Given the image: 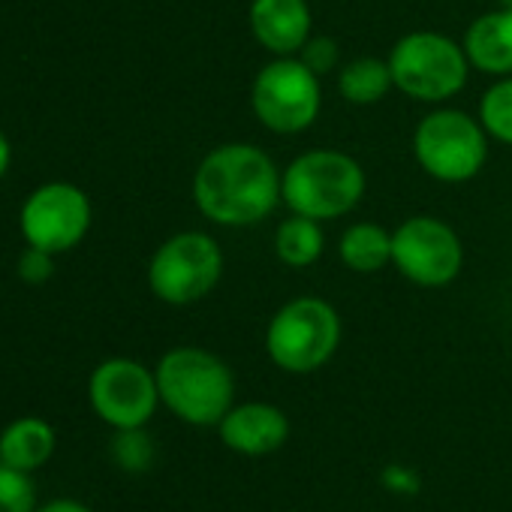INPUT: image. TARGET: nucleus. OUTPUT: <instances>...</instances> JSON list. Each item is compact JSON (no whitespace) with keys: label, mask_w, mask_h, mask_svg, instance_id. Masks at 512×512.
Returning <instances> with one entry per match:
<instances>
[{"label":"nucleus","mask_w":512,"mask_h":512,"mask_svg":"<svg viewBox=\"0 0 512 512\" xmlns=\"http://www.w3.org/2000/svg\"><path fill=\"white\" fill-rule=\"evenodd\" d=\"M326 250V235L320 220L305 217V214H293L287 220H281V226L275 229V253L278 260L290 269H308L314 266Z\"/></svg>","instance_id":"18"},{"label":"nucleus","mask_w":512,"mask_h":512,"mask_svg":"<svg viewBox=\"0 0 512 512\" xmlns=\"http://www.w3.org/2000/svg\"><path fill=\"white\" fill-rule=\"evenodd\" d=\"M461 46L470 67L488 76H512V10L497 7L473 19Z\"/></svg>","instance_id":"14"},{"label":"nucleus","mask_w":512,"mask_h":512,"mask_svg":"<svg viewBox=\"0 0 512 512\" xmlns=\"http://www.w3.org/2000/svg\"><path fill=\"white\" fill-rule=\"evenodd\" d=\"M247 22L253 40L275 58L299 55L314 37V13L308 0H250Z\"/></svg>","instance_id":"12"},{"label":"nucleus","mask_w":512,"mask_h":512,"mask_svg":"<svg viewBox=\"0 0 512 512\" xmlns=\"http://www.w3.org/2000/svg\"><path fill=\"white\" fill-rule=\"evenodd\" d=\"M37 485L28 470L0 461V512H37Z\"/></svg>","instance_id":"20"},{"label":"nucleus","mask_w":512,"mask_h":512,"mask_svg":"<svg viewBox=\"0 0 512 512\" xmlns=\"http://www.w3.org/2000/svg\"><path fill=\"white\" fill-rule=\"evenodd\" d=\"M392 82L401 94L419 103L452 100L470 76V61L464 46L437 31L404 34L389 52Z\"/></svg>","instance_id":"4"},{"label":"nucleus","mask_w":512,"mask_h":512,"mask_svg":"<svg viewBox=\"0 0 512 512\" xmlns=\"http://www.w3.org/2000/svg\"><path fill=\"white\" fill-rule=\"evenodd\" d=\"M413 157L434 181L464 184L488 160V133L461 109H434L413 130Z\"/></svg>","instance_id":"5"},{"label":"nucleus","mask_w":512,"mask_h":512,"mask_svg":"<svg viewBox=\"0 0 512 512\" xmlns=\"http://www.w3.org/2000/svg\"><path fill=\"white\" fill-rule=\"evenodd\" d=\"M193 202L217 226H256L281 202V169L260 145H217L193 175Z\"/></svg>","instance_id":"1"},{"label":"nucleus","mask_w":512,"mask_h":512,"mask_svg":"<svg viewBox=\"0 0 512 512\" xmlns=\"http://www.w3.org/2000/svg\"><path fill=\"white\" fill-rule=\"evenodd\" d=\"M395 88L389 61L362 55L338 70V91L350 106H377Z\"/></svg>","instance_id":"17"},{"label":"nucleus","mask_w":512,"mask_h":512,"mask_svg":"<svg viewBox=\"0 0 512 512\" xmlns=\"http://www.w3.org/2000/svg\"><path fill=\"white\" fill-rule=\"evenodd\" d=\"M341 344L338 311L317 296L287 302L269 323L266 350L272 362L290 374H311L323 368Z\"/></svg>","instance_id":"6"},{"label":"nucleus","mask_w":512,"mask_h":512,"mask_svg":"<svg viewBox=\"0 0 512 512\" xmlns=\"http://www.w3.org/2000/svg\"><path fill=\"white\" fill-rule=\"evenodd\" d=\"M220 437L238 455H269L287 443L290 419L275 404H238L220 419Z\"/></svg>","instance_id":"13"},{"label":"nucleus","mask_w":512,"mask_h":512,"mask_svg":"<svg viewBox=\"0 0 512 512\" xmlns=\"http://www.w3.org/2000/svg\"><path fill=\"white\" fill-rule=\"evenodd\" d=\"M338 256L356 275H377L392 263V232L374 220H359L344 229Z\"/></svg>","instance_id":"16"},{"label":"nucleus","mask_w":512,"mask_h":512,"mask_svg":"<svg viewBox=\"0 0 512 512\" xmlns=\"http://www.w3.org/2000/svg\"><path fill=\"white\" fill-rule=\"evenodd\" d=\"M7 166H10V142H7L4 133H0V178H4Z\"/></svg>","instance_id":"25"},{"label":"nucleus","mask_w":512,"mask_h":512,"mask_svg":"<svg viewBox=\"0 0 512 512\" xmlns=\"http://www.w3.org/2000/svg\"><path fill=\"white\" fill-rule=\"evenodd\" d=\"M37 512H94L91 506L79 503V500H70V497H61V500H49L43 503Z\"/></svg>","instance_id":"24"},{"label":"nucleus","mask_w":512,"mask_h":512,"mask_svg":"<svg viewBox=\"0 0 512 512\" xmlns=\"http://www.w3.org/2000/svg\"><path fill=\"white\" fill-rule=\"evenodd\" d=\"M88 398L94 413L115 431L142 428L160 404L157 374L133 359H106L91 374Z\"/></svg>","instance_id":"10"},{"label":"nucleus","mask_w":512,"mask_h":512,"mask_svg":"<svg viewBox=\"0 0 512 512\" xmlns=\"http://www.w3.org/2000/svg\"><path fill=\"white\" fill-rule=\"evenodd\" d=\"M365 184V169L356 157L335 148H317L299 154L281 172V202L293 214L323 223L350 214L362 202Z\"/></svg>","instance_id":"2"},{"label":"nucleus","mask_w":512,"mask_h":512,"mask_svg":"<svg viewBox=\"0 0 512 512\" xmlns=\"http://www.w3.org/2000/svg\"><path fill=\"white\" fill-rule=\"evenodd\" d=\"M479 124L503 145H512V76H500L479 100Z\"/></svg>","instance_id":"19"},{"label":"nucleus","mask_w":512,"mask_h":512,"mask_svg":"<svg viewBox=\"0 0 512 512\" xmlns=\"http://www.w3.org/2000/svg\"><path fill=\"white\" fill-rule=\"evenodd\" d=\"M88 226H91L88 196L64 181L34 190L22 208V232L28 244L43 247L49 253L76 247L85 238Z\"/></svg>","instance_id":"11"},{"label":"nucleus","mask_w":512,"mask_h":512,"mask_svg":"<svg viewBox=\"0 0 512 512\" xmlns=\"http://www.w3.org/2000/svg\"><path fill=\"white\" fill-rule=\"evenodd\" d=\"M299 61H302L311 73H317V76L323 79V76H329V73L338 70V64H341V46H338L332 37L317 34V37H311V40L302 46Z\"/></svg>","instance_id":"22"},{"label":"nucleus","mask_w":512,"mask_h":512,"mask_svg":"<svg viewBox=\"0 0 512 512\" xmlns=\"http://www.w3.org/2000/svg\"><path fill=\"white\" fill-rule=\"evenodd\" d=\"M250 109L266 130L278 136H296L317 124L323 109L320 76L311 73L299 55L269 61L253 79Z\"/></svg>","instance_id":"7"},{"label":"nucleus","mask_w":512,"mask_h":512,"mask_svg":"<svg viewBox=\"0 0 512 512\" xmlns=\"http://www.w3.org/2000/svg\"><path fill=\"white\" fill-rule=\"evenodd\" d=\"M55 428L40 416H22L0 431V461L19 470H40L55 452Z\"/></svg>","instance_id":"15"},{"label":"nucleus","mask_w":512,"mask_h":512,"mask_svg":"<svg viewBox=\"0 0 512 512\" xmlns=\"http://www.w3.org/2000/svg\"><path fill=\"white\" fill-rule=\"evenodd\" d=\"M112 455H115V461H118L124 470L139 473V470H145V467L151 464L154 449H151V440L145 437L142 428H124V431H118L115 440H112Z\"/></svg>","instance_id":"21"},{"label":"nucleus","mask_w":512,"mask_h":512,"mask_svg":"<svg viewBox=\"0 0 512 512\" xmlns=\"http://www.w3.org/2000/svg\"><path fill=\"white\" fill-rule=\"evenodd\" d=\"M223 278V250L208 232L166 238L148 266V287L166 305H193Z\"/></svg>","instance_id":"8"},{"label":"nucleus","mask_w":512,"mask_h":512,"mask_svg":"<svg viewBox=\"0 0 512 512\" xmlns=\"http://www.w3.org/2000/svg\"><path fill=\"white\" fill-rule=\"evenodd\" d=\"M392 266L410 284L437 290L461 275L464 244L446 220L413 214L392 232Z\"/></svg>","instance_id":"9"},{"label":"nucleus","mask_w":512,"mask_h":512,"mask_svg":"<svg viewBox=\"0 0 512 512\" xmlns=\"http://www.w3.org/2000/svg\"><path fill=\"white\" fill-rule=\"evenodd\" d=\"M52 256H55V253H49V250L31 244V247L19 256V278L28 281V284H43V281H49L52 272H55Z\"/></svg>","instance_id":"23"},{"label":"nucleus","mask_w":512,"mask_h":512,"mask_svg":"<svg viewBox=\"0 0 512 512\" xmlns=\"http://www.w3.org/2000/svg\"><path fill=\"white\" fill-rule=\"evenodd\" d=\"M497 7H503V10H512V0H497Z\"/></svg>","instance_id":"26"},{"label":"nucleus","mask_w":512,"mask_h":512,"mask_svg":"<svg viewBox=\"0 0 512 512\" xmlns=\"http://www.w3.org/2000/svg\"><path fill=\"white\" fill-rule=\"evenodd\" d=\"M160 401L190 425H220L232 410L235 380L229 365L199 347H175L157 365Z\"/></svg>","instance_id":"3"}]
</instances>
